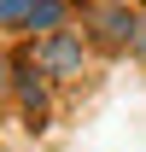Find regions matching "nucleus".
Here are the masks:
<instances>
[{"label": "nucleus", "instance_id": "f03ea898", "mask_svg": "<svg viewBox=\"0 0 146 152\" xmlns=\"http://www.w3.org/2000/svg\"><path fill=\"white\" fill-rule=\"evenodd\" d=\"M134 18H140L134 6H105V12H93V23H99L93 35H99V47H111V53H123L128 41H134Z\"/></svg>", "mask_w": 146, "mask_h": 152}, {"label": "nucleus", "instance_id": "0eeeda50", "mask_svg": "<svg viewBox=\"0 0 146 152\" xmlns=\"http://www.w3.org/2000/svg\"><path fill=\"white\" fill-rule=\"evenodd\" d=\"M105 6H146V0H105Z\"/></svg>", "mask_w": 146, "mask_h": 152}, {"label": "nucleus", "instance_id": "7ed1b4c3", "mask_svg": "<svg viewBox=\"0 0 146 152\" xmlns=\"http://www.w3.org/2000/svg\"><path fill=\"white\" fill-rule=\"evenodd\" d=\"M23 29H29V35H58V29H64V0H29Z\"/></svg>", "mask_w": 146, "mask_h": 152}, {"label": "nucleus", "instance_id": "f257e3e1", "mask_svg": "<svg viewBox=\"0 0 146 152\" xmlns=\"http://www.w3.org/2000/svg\"><path fill=\"white\" fill-rule=\"evenodd\" d=\"M82 64H88V47H82V35H70V29L41 35V47H35V70H41V76L70 82V76H82Z\"/></svg>", "mask_w": 146, "mask_h": 152}, {"label": "nucleus", "instance_id": "423d86ee", "mask_svg": "<svg viewBox=\"0 0 146 152\" xmlns=\"http://www.w3.org/2000/svg\"><path fill=\"white\" fill-rule=\"evenodd\" d=\"M128 53H140V58H146V18H134V41H128Z\"/></svg>", "mask_w": 146, "mask_h": 152}, {"label": "nucleus", "instance_id": "39448f33", "mask_svg": "<svg viewBox=\"0 0 146 152\" xmlns=\"http://www.w3.org/2000/svg\"><path fill=\"white\" fill-rule=\"evenodd\" d=\"M12 76H18V58H6V53H0V94L12 88Z\"/></svg>", "mask_w": 146, "mask_h": 152}, {"label": "nucleus", "instance_id": "20e7f679", "mask_svg": "<svg viewBox=\"0 0 146 152\" xmlns=\"http://www.w3.org/2000/svg\"><path fill=\"white\" fill-rule=\"evenodd\" d=\"M23 12H29V0H0V23H23Z\"/></svg>", "mask_w": 146, "mask_h": 152}]
</instances>
